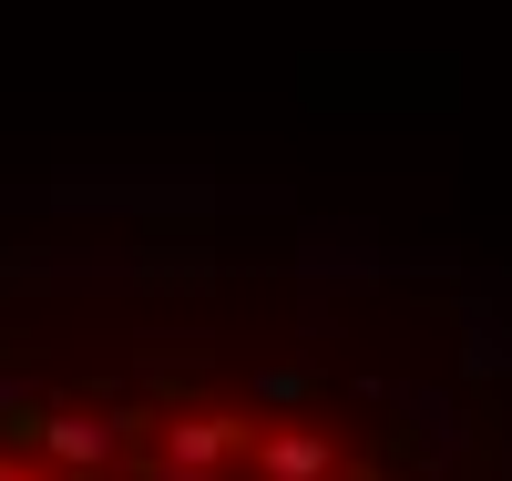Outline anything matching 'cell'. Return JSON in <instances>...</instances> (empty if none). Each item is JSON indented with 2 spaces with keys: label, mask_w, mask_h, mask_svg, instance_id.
I'll list each match as a JSON object with an SVG mask.
<instances>
[{
  "label": "cell",
  "mask_w": 512,
  "mask_h": 481,
  "mask_svg": "<svg viewBox=\"0 0 512 481\" xmlns=\"http://www.w3.org/2000/svg\"><path fill=\"white\" fill-rule=\"evenodd\" d=\"M246 471L256 481H338V471H349V441H338L328 420H256Z\"/></svg>",
  "instance_id": "cell-1"
}]
</instances>
